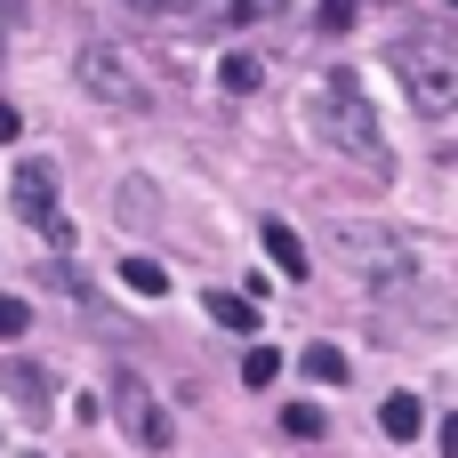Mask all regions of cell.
I'll use <instances>...</instances> for the list:
<instances>
[{
  "mask_svg": "<svg viewBox=\"0 0 458 458\" xmlns=\"http://www.w3.org/2000/svg\"><path fill=\"white\" fill-rule=\"evenodd\" d=\"M201 314H217L225 330H258V306H250V298H233V290H217V298H209Z\"/></svg>",
  "mask_w": 458,
  "mask_h": 458,
  "instance_id": "cell-11",
  "label": "cell"
},
{
  "mask_svg": "<svg viewBox=\"0 0 458 458\" xmlns=\"http://www.w3.org/2000/svg\"><path fill=\"white\" fill-rule=\"evenodd\" d=\"M314 137H322V145H338V153H354V161H370V169H386V129H378L370 97H362L346 72L314 89Z\"/></svg>",
  "mask_w": 458,
  "mask_h": 458,
  "instance_id": "cell-1",
  "label": "cell"
},
{
  "mask_svg": "<svg viewBox=\"0 0 458 458\" xmlns=\"http://www.w3.org/2000/svg\"><path fill=\"white\" fill-rule=\"evenodd\" d=\"M201 24H242V0H193Z\"/></svg>",
  "mask_w": 458,
  "mask_h": 458,
  "instance_id": "cell-18",
  "label": "cell"
},
{
  "mask_svg": "<svg viewBox=\"0 0 458 458\" xmlns=\"http://www.w3.org/2000/svg\"><path fill=\"white\" fill-rule=\"evenodd\" d=\"M443 458H458V411L443 419Z\"/></svg>",
  "mask_w": 458,
  "mask_h": 458,
  "instance_id": "cell-23",
  "label": "cell"
},
{
  "mask_svg": "<svg viewBox=\"0 0 458 458\" xmlns=\"http://www.w3.org/2000/svg\"><path fill=\"white\" fill-rule=\"evenodd\" d=\"M217 81H225L233 97H250V89L266 81V64H258V56H225V64H217Z\"/></svg>",
  "mask_w": 458,
  "mask_h": 458,
  "instance_id": "cell-13",
  "label": "cell"
},
{
  "mask_svg": "<svg viewBox=\"0 0 458 458\" xmlns=\"http://www.w3.org/2000/svg\"><path fill=\"white\" fill-rule=\"evenodd\" d=\"M330 250H338V266H346V274H362V282H378V290H394V282H411V274H419L411 242H403V233H386V225H362V217H338V225H330Z\"/></svg>",
  "mask_w": 458,
  "mask_h": 458,
  "instance_id": "cell-3",
  "label": "cell"
},
{
  "mask_svg": "<svg viewBox=\"0 0 458 458\" xmlns=\"http://www.w3.org/2000/svg\"><path fill=\"white\" fill-rule=\"evenodd\" d=\"M451 8H458V0H451Z\"/></svg>",
  "mask_w": 458,
  "mask_h": 458,
  "instance_id": "cell-25",
  "label": "cell"
},
{
  "mask_svg": "<svg viewBox=\"0 0 458 458\" xmlns=\"http://www.w3.org/2000/svg\"><path fill=\"white\" fill-rule=\"evenodd\" d=\"M72 81L97 97V105H113V113H137L153 89H145V72H137V56H121L113 40H89L81 56H72Z\"/></svg>",
  "mask_w": 458,
  "mask_h": 458,
  "instance_id": "cell-4",
  "label": "cell"
},
{
  "mask_svg": "<svg viewBox=\"0 0 458 458\" xmlns=\"http://www.w3.org/2000/svg\"><path fill=\"white\" fill-rule=\"evenodd\" d=\"M354 24V0H322V32H346Z\"/></svg>",
  "mask_w": 458,
  "mask_h": 458,
  "instance_id": "cell-19",
  "label": "cell"
},
{
  "mask_svg": "<svg viewBox=\"0 0 458 458\" xmlns=\"http://www.w3.org/2000/svg\"><path fill=\"white\" fill-rule=\"evenodd\" d=\"M113 209H121V225H153V217H161V193H153L145 177H129V185L113 193Z\"/></svg>",
  "mask_w": 458,
  "mask_h": 458,
  "instance_id": "cell-9",
  "label": "cell"
},
{
  "mask_svg": "<svg viewBox=\"0 0 458 458\" xmlns=\"http://www.w3.org/2000/svg\"><path fill=\"white\" fill-rule=\"evenodd\" d=\"M121 282H129L137 298H161V290H169V274H161L153 258H129V266H121Z\"/></svg>",
  "mask_w": 458,
  "mask_h": 458,
  "instance_id": "cell-14",
  "label": "cell"
},
{
  "mask_svg": "<svg viewBox=\"0 0 458 458\" xmlns=\"http://www.w3.org/2000/svg\"><path fill=\"white\" fill-rule=\"evenodd\" d=\"M24 322H32V306L24 298H0V338H24Z\"/></svg>",
  "mask_w": 458,
  "mask_h": 458,
  "instance_id": "cell-17",
  "label": "cell"
},
{
  "mask_svg": "<svg viewBox=\"0 0 458 458\" xmlns=\"http://www.w3.org/2000/svg\"><path fill=\"white\" fill-rule=\"evenodd\" d=\"M0 394L16 403V419H32V427H48L56 419V378L40 370V362H24V354H8L0 362Z\"/></svg>",
  "mask_w": 458,
  "mask_h": 458,
  "instance_id": "cell-6",
  "label": "cell"
},
{
  "mask_svg": "<svg viewBox=\"0 0 458 458\" xmlns=\"http://www.w3.org/2000/svg\"><path fill=\"white\" fill-rule=\"evenodd\" d=\"M242 378H250V386H274V378H282V354H274V346H250Z\"/></svg>",
  "mask_w": 458,
  "mask_h": 458,
  "instance_id": "cell-15",
  "label": "cell"
},
{
  "mask_svg": "<svg viewBox=\"0 0 458 458\" xmlns=\"http://www.w3.org/2000/svg\"><path fill=\"white\" fill-rule=\"evenodd\" d=\"M8 185H16V209H24L40 233H56V242H64V225H56V169H48V161H24Z\"/></svg>",
  "mask_w": 458,
  "mask_h": 458,
  "instance_id": "cell-7",
  "label": "cell"
},
{
  "mask_svg": "<svg viewBox=\"0 0 458 458\" xmlns=\"http://www.w3.org/2000/svg\"><path fill=\"white\" fill-rule=\"evenodd\" d=\"M378 427H386L394 443H411V435L427 427V411H419V394H386V403H378Z\"/></svg>",
  "mask_w": 458,
  "mask_h": 458,
  "instance_id": "cell-10",
  "label": "cell"
},
{
  "mask_svg": "<svg viewBox=\"0 0 458 458\" xmlns=\"http://www.w3.org/2000/svg\"><path fill=\"white\" fill-rule=\"evenodd\" d=\"M0 48H8V0H0Z\"/></svg>",
  "mask_w": 458,
  "mask_h": 458,
  "instance_id": "cell-24",
  "label": "cell"
},
{
  "mask_svg": "<svg viewBox=\"0 0 458 458\" xmlns=\"http://www.w3.org/2000/svg\"><path fill=\"white\" fill-rule=\"evenodd\" d=\"M121 8H129V16H169L177 0H121Z\"/></svg>",
  "mask_w": 458,
  "mask_h": 458,
  "instance_id": "cell-22",
  "label": "cell"
},
{
  "mask_svg": "<svg viewBox=\"0 0 458 458\" xmlns=\"http://www.w3.org/2000/svg\"><path fill=\"white\" fill-rule=\"evenodd\" d=\"M282 8H290V0H242V24H250V16H282Z\"/></svg>",
  "mask_w": 458,
  "mask_h": 458,
  "instance_id": "cell-21",
  "label": "cell"
},
{
  "mask_svg": "<svg viewBox=\"0 0 458 458\" xmlns=\"http://www.w3.org/2000/svg\"><path fill=\"white\" fill-rule=\"evenodd\" d=\"M113 419H121V435L137 443V451H169L177 435H169V411L153 403V386L137 378V370H113Z\"/></svg>",
  "mask_w": 458,
  "mask_h": 458,
  "instance_id": "cell-5",
  "label": "cell"
},
{
  "mask_svg": "<svg viewBox=\"0 0 458 458\" xmlns=\"http://www.w3.org/2000/svg\"><path fill=\"white\" fill-rule=\"evenodd\" d=\"M394 72H403V89H411L419 113H435V121L458 113V40H443V32H411V40L394 48Z\"/></svg>",
  "mask_w": 458,
  "mask_h": 458,
  "instance_id": "cell-2",
  "label": "cell"
},
{
  "mask_svg": "<svg viewBox=\"0 0 458 458\" xmlns=\"http://www.w3.org/2000/svg\"><path fill=\"white\" fill-rule=\"evenodd\" d=\"M258 242H266V258H274V266H282L290 282H306V274H314V250H306V242H298V233H290L282 217H266V233H258Z\"/></svg>",
  "mask_w": 458,
  "mask_h": 458,
  "instance_id": "cell-8",
  "label": "cell"
},
{
  "mask_svg": "<svg viewBox=\"0 0 458 458\" xmlns=\"http://www.w3.org/2000/svg\"><path fill=\"white\" fill-rule=\"evenodd\" d=\"M298 370H306V378H322V386H338V378H346V354H338V346H306V354H298Z\"/></svg>",
  "mask_w": 458,
  "mask_h": 458,
  "instance_id": "cell-12",
  "label": "cell"
},
{
  "mask_svg": "<svg viewBox=\"0 0 458 458\" xmlns=\"http://www.w3.org/2000/svg\"><path fill=\"white\" fill-rule=\"evenodd\" d=\"M282 435L314 443V435H322V411H314V403H290V411H282Z\"/></svg>",
  "mask_w": 458,
  "mask_h": 458,
  "instance_id": "cell-16",
  "label": "cell"
},
{
  "mask_svg": "<svg viewBox=\"0 0 458 458\" xmlns=\"http://www.w3.org/2000/svg\"><path fill=\"white\" fill-rule=\"evenodd\" d=\"M8 137H24V113H16V105H0V145H8Z\"/></svg>",
  "mask_w": 458,
  "mask_h": 458,
  "instance_id": "cell-20",
  "label": "cell"
}]
</instances>
